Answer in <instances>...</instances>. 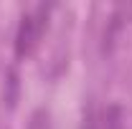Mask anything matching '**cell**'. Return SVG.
<instances>
[{
  "label": "cell",
  "mask_w": 132,
  "mask_h": 129,
  "mask_svg": "<svg viewBox=\"0 0 132 129\" xmlns=\"http://www.w3.org/2000/svg\"><path fill=\"white\" fill-rule=\"evenodd\" d=\"M43 20H46V5H38L33 13H26L18 23V31H15V56L23 58L28 56L38 38H41V31H43Z\"/></svg>",
  "instance_id": "cell-1"
},
{
  "label": "cell",
  "mask_w": 132,
  "mask_h": 129,
  "mask_svg": "<svg viewBox=\"0 0 132 129\" xmlns=\"http://www.w3.org/2000/svg\"><path fill=\"white\" fill-rule=\"evenodd\" d=\"M84 129H99V122L94 119V109H89V114L84 116Z\"/></svg>",
  "instance_id": "cell-4"
},
{
  "label": "cell",
  "mask_w": 132,
  "mask_h": 129,
  "mask_svg": "<svg viewBox=\"0 0 132 129\" xmlns=\"http://www.w3.org/2000/svg\"><path fill=\"white\" fill-rule=\"evenodd\" d=\"M99 129H125V114L119 109V104H109L102 119H99Z\"/></svg>",
  "instance_id": "cell-2"
},
{
  "label": "cell",
  "mask_w": 132,
  "mask_h": 129,
  "mask_svg": "<svg viewBox=\"0 0 132 129\" xmlns=\"http://www.w3.org/2000/svg\"><path fill=\"white\" fill-rule=\"evenodd\" d=\"M28 129H48V114H46V112H36Z\"/></svg>",
  "instance_id": "cell-3"
}]
</instances>
